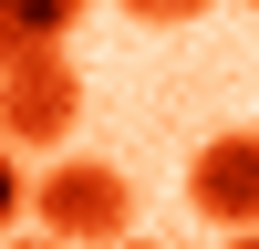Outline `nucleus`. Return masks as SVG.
I'll return each mask as SVG.
<instances>
[{
	"mask_svg": "<svg viewBox=\"0 0 259 249\" xmlns=\"http://www.w3.org/2000/svg\"><path fill=\"white\" fill-rule=\"evenodd\" d=\"M31 218H41L52 249H124L135 239V177L104 166V156H62L52 177H41Z\"/></svg>",
	"mask_w": 259,
	"mask_h": 249,
	"instance_id": "obj_1",
	"label": "nucleus"
},
{
	"mask_svg": "<svg viewBox=\"0 0 259 249\" xmlns=\"http://www.w3.org/2000/svg\"><path fill=\"white\" fill-rule=\"evenodd\" d=\"M73 124H83L73 52H11V73H0V145L11 156H52V145H73Z\"/></svg>",
	"mask_w": 259,
	"mask_h": 249,
	"instance_id": "obj_2",
	"label": "nucleus"
},
{
	"mask_svg": "<svg viewBox=\"0 0 259 249\" xmlns=\"http://www.w3.org/2000/svg\"><path fill=\"white\" fill-rule=\"evenodd\" d=\"M187 208H197L207 228H228V239L259 228V135L249 124H228V135H207L197 156H187Z\"/></svg>",
	"mask_w": 259,
	"mask_h": 249,
	"instance_id": "obj_3",
	"label": "nucleus"
},
{
	"mask_svg": "<svg viewBox=\"0 0 259 249\" xmlns=\"http://www.w3.org/2000/svg\"><path fill=\"white\" fill-rule=\"evenodd\" d=\"M21 208H31V187H21V156L0 145V239H11V218H21Z\"/></svg>",
	"mask_w": 259,
	"mask_h": 249,
	"instance_id": "obj_4",
	"label": "nucleus"
},
{
	"mask_svg": "<svg viewBox=\"0 0 259 249\" xmlns=\"http://www.w3.org/2000/svg\"><path fill=\"white\" fill-rule=\"evenodd\" d=\"M11 52H21V42H11V11H0V73H11Z\"/></svg>",
	"mask_w": 259,
	"mask_h": 249,
	"instance_id": "obj_5",
	"label": "nucleus"
},
{
	"mask_svg": "<svg viewBox=\"0 0 259 249\" xmlns=\"http://www.w3.org/2000/svg\"><path fill=\"white\" fill-rule=\"evenodd\" d=\"M0 249H52V239H0Z\"/></svg>",
	"mask_w": 259,
	"mask_h": 249,
	"instance_id": "obj_6",
	"label": "nucleus"
},
{
	"mask_svg": "<svg viewBox=\"0 0 259 249\" xmlns=\"http://www.w3.org/2000/svg\"><path fill=\"white\" fill-rule=\"evenodd\" d=\"M124 249H166V239H124Z\"/></svg>",
	"mask_w": 259,
	"mask_h": 249,
	"instance_id": "obj_7",
	"label": "nucleus"
},
{
	"mask_svg": "<svg viewBox=\"0 0 259 249\" xmlns=\"http://www.w3.org/2000/svg\"><path fill=\"white\" fill-rule=\"evenodd\" d=\"M228 249H259V228H249V239H228Z\"/></svg>",
	"mask_w": 259,
	"mask_h": 249,
	"instance_id": "obj_8",
	"label": "nucleus"
}]
</instances>
